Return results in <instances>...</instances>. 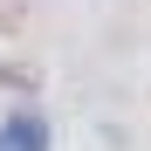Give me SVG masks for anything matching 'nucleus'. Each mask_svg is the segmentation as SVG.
<instances>
[{
  "label": "nucleus",
  "instance_id": "nucleus-1",
  "mask_svg": "<svg viewBox=\"0 0 151 151\" xmlns=\"http://www.w3.org/2000/svg\"><path fill=\"white\" fill-rule=\"evenodd\" d=\"M0 151H48V131H41V117L35 110H21L0 124Z\"/></svg>",
  "mask_w": 151,
  "mask_h": 151
}]
</instances>
